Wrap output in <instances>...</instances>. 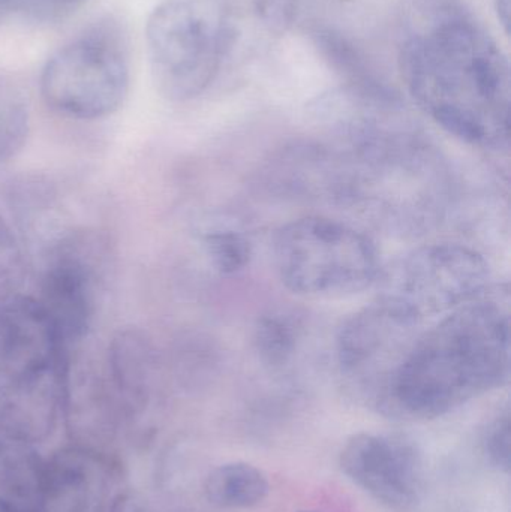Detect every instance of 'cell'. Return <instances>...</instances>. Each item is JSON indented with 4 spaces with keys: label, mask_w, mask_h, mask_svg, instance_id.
<instances>
[{
    "label": "cell",
    "mask_w": 511,
    "mask_h": 512,
    "mask_svg": "<svg viewBox=\"0 0 511 512\" xmlns=\"http://www.w3.org/2000/svg\"><path fill=\"white\" fill-rule=\"evenodd\" d=\"M339 462L353 483L393 510H410L422 496L425 463L410 436L353 435L345 442Z\"/></svg>",
    "instance_id": "obj_9"
},
{
    "label": "cell",
    "mask_w": 511,
    "mask_h": 512,
    "mask_svg": "<svg viewBox=\"0 0 511 512\" xmlns=\"http://www.w3.org/2000/svg\"><path fill=\"white\" fill-rule=\"evenodd\" d=\"M273 261L285 288L305 297L359 294L378 282L381 273L371 237L323 216L282 225L273 240Z\"/></svg>",
    "instance_id": "obj_3"
},
{
    "label": "cell",
    "mask_w": 511,
    "mask_h": 512,
    "mask_svg": "<svg viewBox=\"0 0 511 512\" xmlns=\"http://www.w3.org/2000/svg\"><path fill=\"white\" fill-rule=\"evenodd\" d=\"M483 451L489 462L500 469L510 471L511 460V424L509 409L498 412L486 424L482 433Z\"/></svg>",
    "instance_id": "obj_21"
},
{
    "label": "cell",
    "mask_w": 511,
    "mask_h": 512,
    "mask_svg": "<svg viewBox=\"0 0 511 512\" xmlns=\"http://www.w3.org/2000/svg\"><path fill=\"white\" fill-rule=\"evenodd\" d=\"M113 465L102 451L71 445L45 460L39 512H105Z\"/></svg>",
    "instance_id": "obj_12"
},
{
    "label": "cell",
    "mask_w": 511,
    "mask_h": 512,
    "mask_svg": "<svg viewBox=\"0 0 511 512\" xmlns=\"http://www.w3.org/2000/svg\"><path fill=\"white\" fill-rule=\"evenodd\" d=\"M0 512H3V511H0Z\"/></svg>",
    "instance_id": "obj_28"
},
{
    "label": "cell",
    "mask_w": 511,
    "mask_h": 512,
    "mask_svg": "<svg viewBox=\"0 0 511 512\" xmlns=\"http://www.w3.org/2000/svg\"><path fill=\"white\" fill-rule=\"evenodd\" d=\"M425 324L384 298L345 319L335 358L345 387L372 408L390 415L393 387Z\"/></svg>",
    "instance_id": "obj_6"
},
{
    "label": "cell",
    "mask_w": 511,
    "mask_h": 512,
    "mask_svg": "<svg viewBox=\"0 0 511 512\" xmlns=\"http://www.w3.org/2000/svg\"><path fill=\"white\" fill-rule=\"evenodd\" d=\"M9 6H14V0H0V12L9 8Z\"/></svg>",
    "instance_id": "obj_26"
},
{
    "label": "cell",
    "mask_w": 511,
    "mask_h": 512,
    "mask_svg": "<svg viewBox=\"0 0 511 512\" xmlns=\"http://www.w3.org/2000/svg\"><path fill=\"white\" fill-rule=\"evenodd\" d=\"M101 245L95 234L72 231L53 243L42 271L38 301L68 351L95 321Z\"/></svg>",
    "instance_id": "obj_8"
},
{
    "label": "cell",
    "mask_w": 511,
    "mask_h": 512,
    "mask_svg": "<svg viewBox=\"0 0 511 512\" xmlns=\"http://www.w3.org/2000/svg\"><path fill=\"white\" fill-rule=\"evenodd\" d=\"M299 512H315V511H299Z\"/></svg>",
    "instance_id": "obj_27"
},
{
    "label": "cell",
    "mask_w": 511,
    "mask_h": 512,
    "mask_svg": "<svg viewBox=\"0 0 511 512\" xmlns=\"http://www.w3.org/2000/svg\"><path fill=\"white\" fill-rule=\"evenodd\" d=\"M84 2L86 0H14V8L33 23L54 24L71 17Z\"/></svg>",
    "instance_id": "obj_23"
},
{
    "label": "cell",
    "mask_w": 511,
    "mask_h": 512,
    "mask_svg": "<svg viewBox=\"0 0 511 512\" xmlns=\"http://www.w3.org/2000/svg\"><path fill=\"white\" fill-rule=\"evenodd\" d=\"M128 92V47L113 21L96 24L63 45L42 69L45 104L71 119L111 116L122 107Z\"/></svg>",
    "instance_id": "obj_5"
},
{
    "label": "cell",
    "mask_w": 511,
    "mask_h": 512,
    "mask_svg": "<svg viewBox=\"0 0 511 512\" xmlns=\"http://www.w3.org/2000/svg\"><path fill=\"white\" fill-rule=\"evenodd\" d=\"M314 42L324 59L347 78V86L359 89H386L374 72L366 66L365 57L341 33L332 29H315Z\"/></svg>",
    "instance_id": "obj_18"
},
{
    "label": "cell",
    "mask_w": 511,
    "mask_h": 512,
    "mask_svg": "<svg viewBox=\"0 0 511 512\" xmlns=\"http://www.w3.org/2000/svg\"><path fill=\"white\" fill-rule=\"evenodd\" d=\"M24 261L20 243L0 213V295L17 288L23 277Z\"/></svg>",
    "instance_id": "obj_22"
},
{
    "label": "cell",
    "mask_w": 511,
    "mask_h": 512,
    "mask_svg": "<svg viewBox=\"0 0 511 512\" xmlns=\"http://www.w3.org/2000/svg\"><path fill=\"white\" fill-rule=\"evenodd\" d=\"M269 490L266 475L248 463L219 466L204 481L207 501L227 510L255 507L267 498Z\"/></svg>",
    "instance_id": "obj_16"
},
{
    "label": "cell",
    "mask_w": 511,
    "mask_h": 512,
    "mask_svg": "<svg viewBox=\"0 0 511 512\" xmlns=\"http://www.w3.org/2000/svg\"><path fill=\"white\" fill-rule=\"evenodd\" d=\"M302 339L299 319L287 312H270L254 328V351L261 363L284 367L293 360Z\"/></svg>",
    "instance_id": "obj_17"
},
{
    "label": "cell",
    "mask_w": 511,
    "mask_h": 512,
    "mask_svg": "<svg viewBox=\"0 0 511 512\" xmlns=\"http://www.w3.org/2000/svg\"><path fill=\"white\" fill-rule=\"evenodd\" d=\"M378 295L426 324L491 291V268L474 249L458 243H434L393 262Z\"/></svg>",
    "instance_id": "obj_7"
},
{
    "label": "cell",
    "mask_w": 511,
    "mask_h": 512,
    "mask_svg": "<svg viewBox=\"0 0 511 512\" xmlns=\"http://www.w3.org/2000/svg\"><path fill=\"white\" fill-rule=\"evenodd\" d=\"M155 370L150 340L135 328L116 333L108 346L107 372L128 417L143 411L149 402Z\"/></svg>",
    "instance_id": "obj_14"
},
{
    "label": "cell",
    "mask_w": 511,
    "mask_h": 512,
    "mask_svg": "<svg viewBox=\"0 0 511 512\" xmlns=\"http://www.w3.org/2000/svg\"><path fill=\"white\" fill-rule=\"evenodd\" d=\"M297 8L299 0H225L222 69L266 54L293 26Z\"/></svg>",
    "instance_id": "obj_13"
},
{
    "label": "cell",
    "mask_w": 511,
    "mask_h": 512,
    "mask_svg": "<svg viewBox=\"0 0 511 512\" xmlns=\"http://www.w3.org/2000/svg\"><path fill=\"white\" fill-rule=\"evenodd\" d=\"M201 246L212 267L222 276H233L248 267L252 246L248 237L231 228H212L201 234Z\"/></svg>",
    "instance_id": "obj_20"
},
{
    "label": "cell",
    "mask_w": 511,
    "mask_h": 512,
    "mask_svg": "<svg viewBox=\"0 0 511 512\" xmlns=\"http://www.w3.org/2000/svg\"><path fill=\"white\" fill-rule=\"evenodd\" d=\"M495 9H497L498 20L501 21L506 32H509L511 0H495Z\"/></svg>",
    "instance_id": "obj_25"
},
{
    "label": "cell",
    "mask_w": 511,
    "mask_h": 512,
    "mask_svg": "<svg viewBox=\"0 0 511 512\" xmlns=\"http://www.w3.org/2000/svg\"><path fill=\"white\" fill-rule=\"evenodd\" d=\"M225 0H164L146 27L153 80L164 98L203 95L224 63Z\"/></svg>",
    "instance_id": "obj_4"
},
{
    "label": "cell",
    "mask_w": 511,
    "mask_h": 512,
    "mask_svg": "<svg viewBox=\"0 0 511 512\" xmlns=\"http://www.w3.org/2000/svg\"><path fill=\"white\" fill-rule=\"evenodd\" d=\"M69 357L38 298L9 295L0 304V384Z\"/></svg>",
    "instance_id": "obj_11"
},
{
    "label": "cell",
    "mask_w": 511,
    "mask_h": 512,
    "mask_svg": "<svg viewBox=\"0 0 511 512\" xmlns=\"http://www.w3.org/2000/svg\"><path fill=\"white\" fill-rule=\"evenodd\" d=\"M110 512H147L140 496L132 492L120 493L111 501Z\"/></svg>",
    "instance_id": "obj_24"
},
{
    "label": "cell",
    "mask_w": 511,
    "mask_h": 512,
    "mask_svg": "<svg viewBox=\"0 0 511 512\" xmlns=\"http://www.w3.org/2000/svg\"><path fill=\"white\" fill-rule=\"evenodd\" d=\"M29 126V108L23 93L0 75V164L23 150Z\"/></svg>",
    "instance_id": "obj_19"
},
{
    "label": "cell",
    "mask_w": 511,
    "mask_h": 512,
    "mask_svg": "<svg viewBox=\"0 0 511 512\" xmlns=\"http://www.w3.org/2000/svg\"><path fill=\"white\" fill-rule=\"evenodd\" d=\"M399 68L444 131L482 149L509 143V60L465 0H402Z\"/></svg>",
    "instance_id": "obj_1"
},
{
    "label": "cell",
    "mask_w": 511,
    "mask_h": 512,
    "mask_svg": "<svg viewBox=\"0 0 511 512\" xmlns=\"http://www.w3.org/2000/svg\"><path fill=\"white\" fill-rule=\"evenodd\" d=\"M45 460L35 445L0 433V511L39 512Z\"/></svg>",
    "instance_id": "obj_15"
},
{
    "label": "cell",
    "mask_w": 511,
    "mask_h": 512,
    "mask_svg": "<svg viewBox=\"0 0 511 512\" xmlns=\"http://www.w3.org/2000/svg\"><path fill=\"white\" fill-rule=\"evenodd\" d=\"M509 376V298L491 289L423 328L396 378L390 415L434 420Z\"/></svg>",
    "instance_id": "obj_2"
},
{
    "label": "cell",
    "mask_w": 511,
    "mask_h": 512,
    "mask_svg": "<svg viewBox=\"0 0 511 512\" xmlns=\"http://www.w3.org/2000/svg\"><path fill=\"white\" fill-rule=\"evenodd\" d=\"M69 360L0 384V433L32 445L53 433L63 414Z\"/></svg>",
    "instance_id": "obj_10"
}]
</instances>
